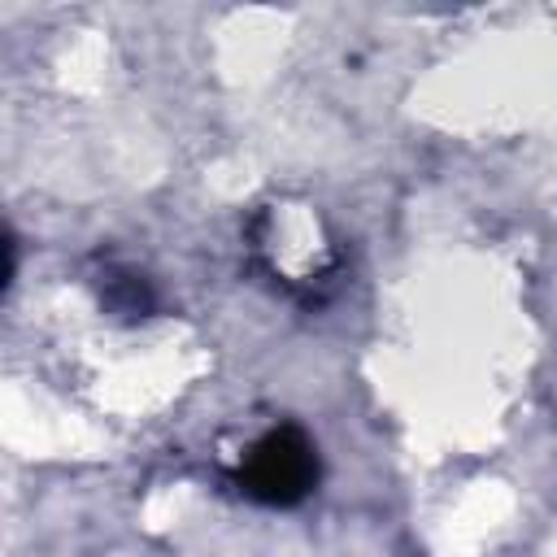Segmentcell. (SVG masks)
I'll return each mask as SVG.
<instances>
[{
  "label": "cell",
  "instance_id": "1",
  "mask_svg": "<svg viewBox=\"0 0 557 557\" xmlns=\"http://www.w3.org/2000/svg\"><path fill=\"white\" fill-rule=\"evenodd\" d=\"M318 483V453L309 444V435L300 426H274L265 431L244 466H239V487L261 500V505H300Z\"/></svg>",
  "mask_w": 557,
  "mask_h": 557
}]
</instances>
